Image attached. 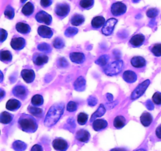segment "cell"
I'll return each instance as SVG.
<instances>
[{"label":"cell","mask_w":161,"mask_h":151,"mask_svg":"<svg viewBox=\"0 0 161 151\" xmlns=\"http://www.w3.org/2000/svg\"><path fill=\"white\" fill-rule=\"evenodd\" d=\"M64 105L63 102L55 103L50 108L46 115L44 124L47 127H51L57 124L64 113Z\"/></svg>","instance_id":"cell-1"},{"label":"cell","mask_w":161,"mask_h":151,"mask_svg":"<svg viewBox=\"0 0 161 151\" xmlns=\"http://www.w3.org/2000/svg\"><path fill=\"white\" fill-rule=\"evenodd\" d=\"M18 127L23 131L33 133L38 129V123L31 115L23 114L18 120Z\"/></svg>","instance_id":"cell-2"},{"label":"cell","mask_w":161,"mask_h":151,"mask_svg":"<svg viewBox=\"0 0 161 151\" xmlns=\"http://www.w3.org/2000/svg\"><path fill=\"white\" fill-rule=\"evenodd\" d=\"M123 68H124V61L122 60H116L108 64L104 70V72L107 76H113L118 75L122 71Z\"/></svg>","instance_id":"cell-3"},{"label":"cell","mask_w":161,"mask_h":151,"mask_svg":"<svg viewBox=\"0 0 161 151\" xmlns=\"http://www.w3.org/2000/svg\"><path fill=\"white\" fill-rule=\"evenodd\" d=\"M150 84V80H147L146 81H143L142 83H140L138 87L135 89V91L132 92L131 96H130V98L132 100H135V99L141 97L145 92H146V89H147L148 87Z\"/></svg>","instance_id":"cell-4"},{"label":"cell","mask_w":161,"mask_h":151,"mask_svg":"<svg viewBox=\"0 0 161 151\" xmlns=\"http://www.w3.org/2000/svg\"><path fill=\"white\" fill-rule=\"evenodd\" d=\"M70 12V6L66 3H61L55 6L54 13L59 18H64Z\"/></svg>","instance_id":"cell-5"},{"label":"cell","mask_w":161,"mask_h":151,"mask_svg":"<svg viewBox=\"0 0 161 151\" xmlns=\"http://www.w3.org/2000/svg\"><path fill=\"white\" fill-rule=\"evenodd\" d=\"M12 93L16 98L20 100H25L28 96V90L21 84L17 85L12 90Z\"/></svg>","instance_id":"cell-6"},{"label":"cell","mask_w":161,"mask_h":151,"mask_svg":"<svg viewBox=\"0 0 161 151\" xmlns=\"http://www.w3.org/2000/svg\"><path fill=\"white\" fill-rule=\"evenodd\" d=\"M118 22L117 19L116 18H109L106 22H105V25L103 26L102 29V33L105 36H111L113 34V31H114L115 26H116V23Z\"/></svg>","instance_id":"cell-7"},{"label":"cell","mask_w":161,"mask_h":151,"mask_svg":"<svg viewBox=\"0 0 161 151\" xmlns=\"http://www.w3.org/2000/svg\"><path fill=\"white\" fill-rule=\"evenodd\" d=\"M127 11V6L122 2H116L111 6V13L113 15L118 17L124 14Z\"/></svg>","instance_id":"cell-8"},{"label":"cell","mask_w":161,"mask_h":151,"mask_svg":"<svg viewBox=\"0 0 161 151\" xmlns=\"http://www.w3.org/2000/svg\"><path fill=\"white\" fill-rule=\"evenodd\" d=\"M36 20L39 23L45 24L46 25H50L52 23V17L43 10H40L36 14Z\"/></svg>","instance_id":"cell-9"},{"label":"cell","mask_w":161,"mask_h":151,"mask_svg":"<svg viewBox=\"0 0 161 151\" xmlns=\"http://www.w3.org/2000/svg\"><path fill=\"white\" fill-rule=\"evenodd\" d=\"M48 56L46 55L45 53H34V55H33L32 57L33 63H34L36 66H38V67H41V66L47 64V63L48 62Z\"/></svg>","instance_id":"cell-10"},{"label":"cell","mask_w":161,"mask_h":151,"mask_svg":"<svg viewBox=\"0 0 161 151\" xmlns=\"http://www.w3.org/2000/svg\"><path fill=\"white\" fill-rule=\"evenodd\" d=\"M53 147L57 151H66L69 148V143L63 138H55L53 141Z\"/></svg>","instance_id":"cell-11"},{"label":"cell","mask_w":161,"mask_h":151,"mask_svg":"<svg viewBox=\"0 0 161 151\" xmlns=\"http://www.w3.org/2000/svg\"><path fill=\"white\" fill-rule=\"evenodd\" d=\"M25 45H26V41L24 38L15 36L11 39L10 46L15 50H22L25 47Z\"/></svg>","instance_id":"cell-12"},{"label":"cell","mask_w":161,"mask_h":151,"mask_svg":"<svg viewBox=\"0 0 161 151\" xmlns=\"http://www.w3.org/2000/svg\"><path fill=\"white\" fill-rule=\"evenodd\" d=\"M145 39H146V37H145L144 35L136 34L132 36V38L129 41V44L132 47H139L144 43Z\"/></svg>","instance_id":"cell-13"},{"label":"cell","mask_w":161,"mask_h":151,"mask_svg":"<svg viewBox=\"0 0 161 151\" xmlns=\"http://www.w3.org/2000/svg\"><path fill=\"white\" fill-rule=\"evenodd\" d=\"M37 31L39 36H41L42 38H46V39H50L53 36V30L46 25H40L38 28Z\"/></svg>","instance_id":"cell-14"},{"label":"cell","mask_w":161,"mask_h":151,"mask_svg":"<svg viewBox=\"0 0 161 151\" xmlns=\"http://www.w3.org/2000/svg\"><path fill=\"white\" fill-rule=\"evenodd\" d=\"M21 77L23 78V80L26 82L27 83H32L35 80V72L32 69H23L21 71Z\"/></svg>","instance_id":"cell-15"},{"label":"cell","mask_w":161,"mask_h":151,"mask_svg":"<svg viewBox=\"0 0 161 151\" xmlns=\"http://www.w3.org/2000/svg\"><path fill=\"white\" fill-rule=\"evenodd\" d=\"M75 138L81 143H87L91 138V135L85 129H80L75 133Z\"/></svg>","instance_id":"cell-16"},{"label":"cell","mask_w":161,"mask_h":151,"mask_svg":"<svg viewBox=\"0 0 161 151\" xmlns=\"http://www.w3.org/2000/svg\"><path fill=\"white\" fill-rule=\"evenodd\" d=\"M108 124L105 120L96 119L92 122V127L95 131H100L108 127Z\"/></svg>","instance_id":"cell-17"},{"label":"cell","mask_w":161,"mask_h":151,"mask_svg":"<svg viewBox=\"0 0 161 151\" xmlns=\"http://www.w3.org/2000/svg\"><path fill=\"white\" fill-rule=\"evenodd\" d=\"M70 60L75 64H83L85 61V55L80 52H72L69 54Z\"/></svg>","instance_id":"cell-18"},{"label":"cell","mask_w":161,"mask_h":151,"mask_svg":"<svg viewBox=\"0 0 161 151\" xmlns=\"http://www.w3.org/2000/svg\"><path fill=\"white\" fill-rule=\"evenodd\" d=\"M130 64L133 67L141 69L146 65V61L144 58L141 56H135L130 60Z\"/></svg>","instance_id":"cell-19"},{"label":"cell","mask_w":161,"mask_h":151,"mask_svg":"<svg viewBox=\"0 0 161 151\" xmlns=\"http://www.w3.org/2000/svg\"><path fill=\"white\" fill-rule=\"evenodd\" d=\"M123 79L127 83H133L136 81L137 79H138V76H137V74L134 71L127 70L123 74Z\"/></svg>","instance_id":"cell-20"},{"label":"cell","mask_w":161,"mask_h":151,"mask_svg":"<svg viewBox=\"0 0 161 151\" xmlns=\"http://www.w3.org/2000/svg\"><path fill=\"white\" fill-rule=\"evenodd\" d=\"M20 106H21V103H20V101L14 98H11L9 101H7L6 105V109L9 111H16L18 109H20Z\"/></svg>","instance_id":"cell-21"},{"label":"cell","mask_w":161,"mask_h":151,"mask_svg":"<svg viewBox=\"0 0 161 151\" xmlns=\"http://www.w3.org/2000/svg\"><path fill=\"white\" fill-rule=\"evenodd\" d=\"M16 30L18 31L19 33L23 35H28V33L31 31V28L29 25L25 22H18L16 25Z\"/></svg>","instance_id":"cell-22"},{"label":"cell","mask_w":161,"mask_h":151,"mask_svg":"<svg viewBox=\"0 0 161 151\" xmlns=\"http://www.w3.org/2000/svg\"><path fill=\"white\" fill-rule=\"evenodd\" d=\"M105 17H102V16H97V17H94L93 20H91V26L94 29H98L101 27L104 26L105 24Z\"/></svg>","instance_id":"cell-23"},{"label":"cell","mask_w":161,"mask_h":151,"mask_svg":"<svg viewBox=\"0 0 161 151\" xmlns=\"http://www.w3.org/2000/svg\"><path fill=\"white\" fill-rule=\"evenodd\" d=\"M140 120H141L142 124L145 127H149L151 124H152L153 120V117L151 115V113H147V112H145L142 114V116H140Z\"/></svg>","instance_id":"cell-24"},{"label":"cell","mask_w":161,"mask_h":151,"mask_svg":"<svg viewBox=\"0 0 161 151\" xmlns=\"http://www.w3.org/2000/svg\"><path fill=\"white\" fill-rule=\"evenodd\" d=\"M74 88L77 91H83L86 89V80L83 76H80L74 83Z\"/></svg>","instance_id":"cell-25"},{"label":"cell","mask_w":161,"mask_h":151,"mask_svg":"<svg viewBox=\"0 0 161 151\" xmlns=\"http://www.w3.org/2000/svg\"><path fill=\"white\" fill-rule=\"evenodd\" d=\"M34 10V4H33L32 3H31V2H28V3L23 6V8H22L21 9V12L22 14H23L24 15L26 16V17H29V16H31V14H33Z\"/></svg>","instance_id":"cell-26"},{"label":"cell","mask_w":161,"mask_h":151,"mask_svg":"<svg viewBox=\"0 0 161 151\" xmlns=\"http://www.w3.org/2000/svg\"><path fill=\"white\" fill-rule=\"evenodd\" d=\"M85 17L81 14H74L71 18V24L73 26H79L84 23Z\"/></svg>","instance_id":"cell-27"},{"label":"cell","mask_w":161,"mask_h":151,"mask_svg":"<svg viewBox=\"0 0 161 151\" xmlns=\"http://www.w3.org/2000/svg\"><path fill=\"white\" fill-rule=\"evenodd\" d=\"M126 119L123 116H117L115 117L114 121H113V125L116 128L121 129L126 125Z\"/></svg>","instance_id":"cell-28"},{"label":"cell","mask_w":161,"mask_h":151,"mask_svg":"<svg viewBox=\"0 0 161 151\" xmlns=\"http://www.w3.org/2000/svg\"><path fill=\"white\" fill-rule=\"evenodd\" d=\"M28 110L32 116H36V117L41 118L43 116V110L41 108H39V107H34L31 106V105H29L28 108Z\"/></svg>","instance_id":"cell-29"},{"label":"cell","mask_w":161,"mask_h":151,"mask_svg":"<svg viewBox=\"0 0 161 151\" xmlns=\"http://www.w3.org/2000/svg\"><path fill=\"white\" fill-rule=\"evenodd\" d=\"M27 144L20 140H16L13 143L12 147L15 151H25L27 149Z\"/></svg>","instance_id":"cell-30"},{"label":"cell","mask_w":161,"mask_h":151,"mask_svg":"<svg viewBox=\"0 0 161 151\" xmlns=\"http://www.w3.org/2000/svg\"><path fill=\"white\" fill-rule=\"evenodd\" d=\"M14 116L8 112H3L0 116V122L3 124H8L13 120Z\"/></svg>","instance_id":"cell-31"},{"label":"cell","mask_w":161,"mask_h":151,"mask_svg":"<svg viewBox=\"0 0 161 151\" xmlns=\"http://www.w3.org/2000/svg\"><path fill=\"white\" fill-rule=\"evenodd\" d=\"M105 112H106V109H105V106H104L103 104H101L100 106H99L98 109L96 110L95 113H94V114L91 116V122H93L94 120H95L96 118L97 117H100V116H104V114L105 113Z\"/></svg>","instance_id":"cell-32"},{"label":"cell","mask_w":161,"mask_h":151,"mask_svg":"<svg viewBox=\"0 0 161 151\" xmlns=\"http://www.w3.org/2000/svg\"><path fill=\"white\" fill-rule=\"evenodd\" d=\"M13 56L9 50H2L0 53V60L4 63H9L12 61Z\"/></svg>","instance_id":"cell-33"},{"label":"cell","mask_w":161,"mask_h":151,"mask_svg":"<svg viewBox=\"0 0 161 151\" xmlns=\"http://www.w3.org/2000/svg\"><path fill=\"white\" fill-rule=\"evenodd\" d=\"M31 104L34 106H40L43 104V97L41 94H35L31 98Z\"/></svg>","instance_id":"cell-34"},{"label":"cell","mask_w":161,"mask_h":151,"mask_svg":"<svg viewBox=\"0 0 161 151\" xmlns=\"http://www.w3.org/2000/svg\"><path fill=\"white\" fill-rule=\"evenodd\" d=\"M94 0H80V7L84 9H91L94 6Z\"/></svg>","instance_id":"cell-35"},{"label":"cell","mask_w":161,"mask_h":151,"mask_svg":"<svg viewBox=\"0 0 161 151\" xmlns=\"http://www.w3.org/2000/svg\"><path fill=\"white\" fill-rule=\"evenodd\" d=\"M108 61H109V57L108 55H102L100 58L96 60V64H99L101 66L108 65Z\"/></svg>","instance_id":"cell-36"},{"label":"cell","mask_w":161,"mask_h":151,"mask_svg":"<svg viewBox=\"0 0 161 151\" xmlns=\"http://www.w3.org/2000/svg\"><path fill=\"white\" fill-rule=\"evenodd\" d=\"M37 49L40 51L44 52V53H50L51 52V47L47 42H42V43L39 44Z\"/></svg>","instance_id":"cell-37"},{"label":"cell","mask_w":161,"mask_h":151,"mask_svg":"<svg viewBox=\"0 0 161 151\" xmlns=\"http://www.w3.org/2000/svg\"><path fill=\"white\" fill-rule=\"evenodd\" d=\"M78 28H76L75 27H69V28H68L67 29L65 30V31H64V35H65V36H67V37L70 38L74 36L75 35H76L77 33H78Z\"/></svg>","instance_id":"cell-38"},{"label":"cell","mask_w":161,"mask_h":151,"mask_svg":"<svg viewBox=\"0 0 161 151\" xmlns=\"http://www.w3.org/2000/svg\"><path fill=\"white\" fill-rule=\"evenodd\" d=\"M88 120V115L85 113H80L77 116V121L80 125H84Z\"/></svg>","instance_id":"cell-39"},{"label":"cell","mask_w":161,"mask_h":151,"mask_svg":"<svg viewBox=\"0 0 161 151\" xmlns=\"http://www.w3.org/2000/svg\"><path fill=\"white\" fill-rule=\"evenodd\" d=\"M4 14L8 19H9V20L13 19L14 17V14H14V8H13L11 6H6V9H5Z\"/></svg>","instance_id":"cell-40"},{"label":"cell","mask_w":161,"mask_h":151,"mask_svg":"<svg viewBox=\"0 0 161 151\" xmlns=\"http://www.w3.org/2000/svg\"><path fill=\"white\" fill-rule=\"evenodd\" d=\"M151 52L155 55L156 57L161 56V43H157L151 47Z\"/></svg>","instance_id":"cell-41"},{"label":"cell","mask_w":161,"mask_h":151,"mask_svg":"<svg viewBox=\"0 0 161 151\" xmlns=\"http://www.w3.org/2000/svg\"><path fill=\"white\" fill-rule=\"evenodd\" d=\"M53 46L56 49H61L64 47V41L61 38L58 37L53 40Z\"/></svg>","instance_id":"cell-42"},{"label":"cell","mask_w":161,"mask_h":151,"mask_svg":"<svg viewBox=\"0 0 161 151\" xmlns=\"http://www.w3.org/2000/svg\"><path fill=\"white\" fill-rule=\"evenodd\" d=\"M159 14V10L156 8H150L146 11V15L149 17V18H154L157 17Z\"/></svg>","instance_id":"cell-43"},{"label":"cell","mask_w":161,"mask_h":151,"mask_svg":"<svg viewBox=\"0 0 161 151\" xmlns=\"http://www.w3.org/2000/svg\"><path fill=\"white\" fill-rule=\"evenodd\" d=\"M67 110L69 112H75L78 109V104L74 101H70L67 105Z\"/></svg>","instance_id":"cell-44"},{"label":"cell","mask_w":161,"mask_h":151,"mask_svg":"<svg viewBox=\"0 0 161 151\" xmlns=\"http://www.w3.org/2000/svg\"><path fill=\"white\" fill-rule=\"evenodd\" d=\"M153 102L157 105H161V93L156 92L153 96Z\"/></svg>","instance_id":"cell-45"},{"label":"cell","mask_w":161,"mask_h":151,"mask_svg":"<svg viewBox=\"0 0 161 151\" xmlns=\"http://www.w3.org/2000/svg\"><path fill=\"white\" fill-rule=\"evenodd\" d=\"M58 65L59 68H67L69 66V62L67 61V60L64 58H60L58 60Z\"/></svg>","instance_id":"cell-46"},{"label":"cell","mask_w":161,"mask_h":151,"mask_svg":"<svg viewBox=\"0 0 161 151\" xmlns=\"http://www.w3.org/2000/svg\"><path fill=\"white\" fill-rule=\"evenodd\" d=\"M97 98L94 97V96H90L87 99V104L90 106H94V105H97Z\"/></svg>","instance_id":"cell-47"},{"label":"cell","mask_w":161,"mask_h":151,"mask_svg":"<svg viewBox=\"0 0 161 151\" xmlns=\"http://www.w3.org/2000/svg\"><path fill=\"white\" fill-rule=\"evenodd\" d=\"M0 35H1V38H0V42H3L6 39V38H7V31H6V30H4L3 28H1L0 29Z\"/></svg>","instance_id":"cell-48"},{"label":"cell","mask_w":161,"mask_h":151,"mask_svg":"<svg viewBox=\"0 0 161 151\" xmlns=\"http://www.w3.org/2000/svg\"><path fill=\"white\" fill-rule=\"evenodd\" d=\"M53 3V0H40V4L42 7L47 8Z\"/></svg>","instance_id":"cell-49"},{"label":"cell","mask_w":161,"mask_h":151,"mask_svg":"<svg viewBox=\"0 0 161 151\" xmlns=\"http://www.w3.org/2000/svg\"><path fill=\"white\" fill-rule=\"evenodd\" d=\"M154 102H153L151 100H147L145 102V105L146 106V108L149 110H153L154 109Z\"/></svg>","instance_id":"cell-50"},{"label":"cell","mask_w":161,"mask_h":151,"mask_svg":"<svg viewBox=\"0 0 161 151\" xmlns=\"http://www.w3.org/2000/svg\"><path fill=\"white\" fill-rule=\"evenodd\" d=\"M31 151H43L42 146L39 144H36L31 147Z\"/></svg>","instance_id":"cell-51"},{"label":"cell","mask_w":161,"mask_h":151,"mask_svg":"<svg viewBox=\"0 0 161 151\" xmlns=\"http://www.w3.org/2000/svg\"><path fill=\"white\" fill-rule=\"evenodd\" d=\"M156 135L159 139L161 140V124H160L156 129Z\"/></svg>","instance_id":"cell-52"},{"label":"cell","mask_w":161,"mask_h":151,"mask_svg":"<svg viewBox=\"0 0 161 151\" xmlns=\"http://www.w3.org/2000/svg\"><path fill=\"white\" fill-rule=\"evenodd\" d=\"M106 97H107V99H108V100L109 101V102H112V101H113V95H112L111 94H106Z\"/></svg>","instance_id":"cell-53"},{"label":"cell","mask_w":161,"mask_h":151,"mask_svg":"<svg viewBox=\"0 0 161 151\" xmlns=\"http://www.w3.org/2000/svg\"><path fill=\"white\" fill-rule=\"evenodd\" d=\"M110 151H127V149H123V148H115V149H111Z\"/></svg>","instance_id":"cell-54"},{"label":"cell","mask_w":161,"mask_h":151,"mask_svg":"<svg viewBox=\"0 0 161 151\" xmlns=\"http://www.w3.org/2000/svg\"><path fill=\"white\" fill-rule=\"evenodd\" d=\"M4 95H5V91H3V89H1V99L3 98Z\"/></svg>","instance_id":"cell-55"},{"label":"cell","mask_w":161,"mask_h":151,"mask_svg":"<svg viewBox=\"0 0 161 151\" xmlns=\"http://www.w3.org/2000/svg\"><path fill=\"white\" fill-rule=\"evenodd\" d=\"M132 2L135 3H138V2H140V0H132Z\"/></svg>","instance_id":"cell-56"},{"label":"cell","mask_w":161,"mask_h":151,"mask_svg":"<svg viewBox=\"0 0 161 151\" xmlns=\"http://www.w3.org/2000/svg\"><path fill=\"white\" fill-rule=\"evenodd\" d=\"M135 151H146V150L143 149H136V150H135Z\"/></svg>","instance_id":"cell-57"},{"label":"cell","mask_w":161,"mask_h":151,"mask_svg":"<svg viewBox=\"0 0 161 151\" xmlns=\"http://www.w3.org/2000/svg\"><path fill=\"white\" fill-rule=\"evenodd\" d=\"M25 1H27V0H20V3H25Z\"/></svg>","instance_id":"cell-58"}]
</instances>
